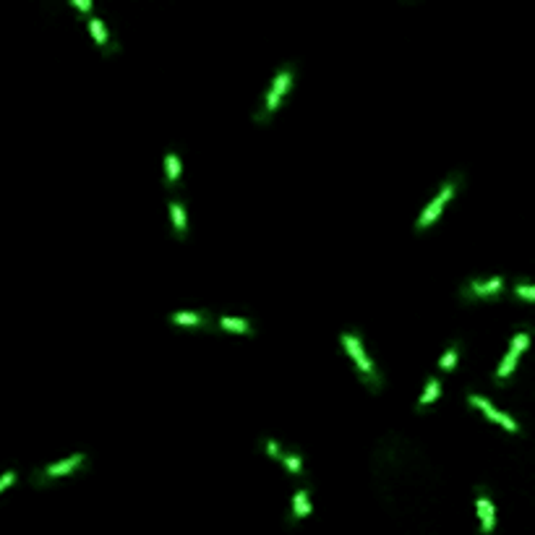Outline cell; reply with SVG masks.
Listing matches in <instances>:
<instances>
[{
	"label": "cell",
	"instance_id": "10",
	"mask_svg": "<svg viewBox=\"0 0 535 535\" xmlns=\"http://www.w3.org/2000/svg\"><path fill=\"white\" fill-rule=\"evenodd\" d=\"M170 212H173L175 235H178V238H186V227H188V222H186V206L180 202H170Z\"/></svg>",
	"mask_w": 535,
	"mask_h": 535
},
{
	"label": "cell",
	"instance_id": "12",
	"mask_svg": "<svg viewBox=\"0 0 535 535\" xmlns=\"http://www.w3.org/2000/svg\"><path fill=\"white\" fill-rule=\"evenodd\" d=\"M220 327H222V329H230V332H240V334H251V332H253L251 321L235 319V316H222V319H220Z\"/></svg>",
	"mask_w": 535,
	"mask_h": 535
},
{
	"label": "cell",
	"instance_id": "9",
	"mask_svg": "<svg viewBox=\"0 0 535 535\" xmlns=\"http://www.w3.org/2000/svg\"><path fill=\"white\" fill-rule=\"evenodd\" d=\"M309 514H311V496L306 488H300L295 494V499H293V523L309 517Z\"/></svg>",
	"mask_w": 535,
	"mask_h": 535
},
{
	"label": "cell",
	"instance_id": "14",
	"mask_svg": "<svg viewBox=\"0 0 535 535\" xmlns=\"http://www.w3.org/2000/svg\"><path fill=\"white\" fill-rule=\"evenodd\" d=\"M165 167H167V186H175L178 178H180V159H178L175 152H167Z\"/></svg>",
	"mask_w": 535,
	"mask_h": 535
},
{
	"label": "cell",
	"instance_id": "1",
	"mask_svg": "<svg viewBox=\"0 0 535 535\" xmlns=\"http://www.w3.org/2000/svg\"><path fill=\"white\" fill-rule=\"evenodd\" d=\"M293 79H295V66H293V63H287L285 68L274 76L269 92H266V97H264V110L256 115V120H266L274 110H277V107L282 105V99H285V95L290 92V86H293Z\"/></svg>",
	"mask_w": 535,
	"mask_h": 535
},
{
	"label": "cell",
	"instance_id": "8",
	"mask_svg": "<svg viewBox=\"0 0 535 535\" xmlns=\"http://www.w3.org/2000/svg\"><path fill=\"white\" fill-rule=\"evenodd\" d=\"M170 321L173 324H183V327H204L209 321V316L199 313V311H178V313H170Z\"/></svg>",
	"mask_w": 535,
	"mask_h": 535
},
{
	"label": "cell",
	"instance_id": "16",
	"mask_svg": "<svg viewBox=\"0 0 535 535\" xmlns=\"http://www.w3.org/2000/svg\"><path fill=\"white\" fill-rule=\"evenodd\" d=\"M280 463L285 465L287 470L293 473V476H300L303 473V457L295 452H282V457H280Z\"/></svg>",
	"mask_w": 535,
	"mask_h": 535
},
{
	"label": "cell",
	"instance_id": "17",
	"mask_svg": "<svg viewBox=\"0 0 535 535\" xmlns=\"http://www.w3.org/2000/svg\"><path fill=\"white\" fill-rule=\"evenodd\" d=\"M457 356H460V347L457 345H452L444 356H441V360H439V369L441 371H452L454 366H457Z\"/></svg>",
	"mask_w": 535,
	"mask_h": 535
},
{
	"label": "cell",
	"instance_id": "4",
	"mask_svg": "<svg viewBox=\"0 0 535 535\" xmlns=\"http://www.w3.org/2000/svg\"><path fill=\"white\" fill-rule=\"evenodd\" d=\"M467 402L473 405V407H478V410H480L486 418H491L494 423H499V426H504L507 431H512V434H517V431H520V423H517L514 418H509L507 413L496 410V407L488 402V400H483L480 394H467Z\"/></svg>",
	"mask_w": 535,
	"mask_h": 535
},
{
	"label": "cell",
	"instance_id": "11",
	"mask_svg": "<svg viewBox=\"0 0 535 535\" xmlns=\"http://www.w3.org/2000/svg\"><path fill=\"white\" fill-rule=\"evenodd\" d=\"M517 360H520V356H514V353H507V356H504V360H501L499 369H496V381H499V384H504V381L514 373V369H517Z\"/></svg>",
	"mask_w": 535,
	"mask_h": 535
},
{
	"label": "cell",
	"instance_id": "19",
	"mask_svg": "<svg viewBox=\"0 0 535 535\" xmlns=\"http://www.w3.org/2000/svg\"><path fill=\"white\" fill-rule=\"evenodd\" d=\"M514 295L533 303V300H535V287L533 285H514Z\"/></svg>",
	"mask_w": 535,
	"mask_h": 535
},
{
	"label": "cell",
	"instance_id": "21",
	"mask_svg": "<svg viewBox=\"0 0 535 535\" xmlns=\"http://www.w3.org/2000/svg\"><path fill=\"white\" fill-rule=\"evenodd\" d=\"M266 452L272 454L274 460H280V457H282V452H280V447H277V441L274 439H266Z\"/></svg>",
	"mask_w": 535,
	"mask_h": 535
},
{
	"label": "cell",
	"instance_id": "3",
	"mask_svg": "<svg viewBox=\"0 0 535 535\" xmlns=\"http://www.w3.org/2000/svg\"><path fill=\"white\" fill-rule=\"evenodd\" d=\"M457 183H460V175L457 178H452V180H447L444 186H441V191L434 196V202H428V206L420 212V217H418V230H426L436 217L441 214V209L447 206V202L452 199L454 196V191H457Z\"/></svg>",
	"mask_w": 535,
	"mask_h": 535
},
{
	"label": "cell",
	"instance_id": "20",
	"mask_svg": "<svg viewBox=\"0 0 535 535\" xmlns=\"http://www.w3.org/2000/svg\"><path fill=\"white\" fill-rule=\"evenodd\" d=\"M13 483H16V473H13V470H8V473L0 476V491H6V488L13 486Z\"/></svg>",
	"mask_w": 535,
	"mask_h": 535
},
{
	"label": "cell",
	"instance_id": "15",
	"mask_svg": "<svg viewBox=\"0 0 535 535\" xmlns=\"http://www.w3.org/2000/svg\"><path fill=\"white\" fill-rule=\"evenodd\" d=\"M89 32H92V37H95V42L99 45V48H107V42H110V37H107L105 32V24H102V19H89Z\"/></svg>",
	"mask_w": 535,
	"mask_h": 535
},
{
	"label": "cell",
	"instance_id": "2",
	"mask_svg": "<svg viewBox=\"0 0 535 535\" xmlns=\"http://www.w3.org/2000/svg\"><path fill=\"white\" fill-rule=\"evenodd\" d=\"M342 345H345L347 350V356L356 360V366L360 369V373H363V379L371 381V387H379L381 384V376H379V371H376V366L371 363V358L366 356V350H363V345H360V340H358V334L353 332H345L342 334Z\"/></svg>",
	"mask_w": 535,
	"mask_h": 535
},
{
	"label": "cell",
	"instance_id": "13",
	"mask_svg": "<svg viewBox=\"0 0 535 535\" xmlns=\"http://www.w3.org/2000/svg\"><path fill=\"white\" fill-rule=\"evenodd\" d=\"M439 394H441V381L434 376V379L426 384V389H423V394H420L418 405H420V407H426V405L436 402V400H439Z\"/></svg>",
	"mask_w": 535,
	"mask_h": 535
},
{
	"label": "cell",
	"instance_id": "22",
	"mask_svg": "<svg viewBox=\"0 0 535 535\" xmlns=\"http://www.w3.org/2000/svg\"><path fill=\"white\" fill-rule=\"evenodd\" d=\"M71 6L73 8H79V11H89V8H92L89 0H71Z\"/></svg>",
	"mask_w": 535,
	"mask_h": 535
},
{
	"label": "cell",
	"instance_id": "7",
	"mask_svg": "<svg viewBox=\"0 0 535 535\" xmlns=\"http://www.w3.org/2000/svg\"><path fill=\"white\" fill-rule=\"evenodd\" d=\"M478 520H480V530L483 535H491L494 533V527H496V507H494V501L486 496V491H480L478 494Z\"/></svg>",
	"mask_w": 535,
	"mask_h": 535
},
{
	"label": "cell",
	"instance_id": "18",
	"mask_svg": "<svg viewBox=\"0 0 535 535\" xmlns=\"http://www.w3.org/2000/svg\"><path fill=\"white\" fill-rule=\"evenodd\" d=\"M527 342H530V332H517L514 337H512V345H509V353H514V356H520L525 347H527Z\"/></svg>",
	"mask_w": 535,
	"mask_h": 535
},
{
	"label": "cell",
	"instance_id": "6",
	"mask_svg": "<svg viewBox=\"0 0 535 535\" xmlns=\"http://www.w3.org/2000/svg\"><path fill=\"white\" fill-rule=\"evenodd\" d=\"M504 290V277H491V280H470L465 285V298H496Z\"/></svg>",
	"mask_w": 535,
	"mask_h": 535
},
{
	"label": "cell",
	"instance_id": "5",
	"mask_svg": "<svg viewBox=\"0 0 535 535\" xmlns=\"http://www.w3.org/2000/svg\"><path fill=\"white\" fill-rule=\"evenodd\" d=\"M84 460H86V454H73V457H66V460H60V463L55 465H50V467H45V470H39L37 473V483H48V480H52V478H63V476H68V473H73V470H79L84 465Z\"/></svg>",
	"mask_w": 535,
	"mask_h": 535
}]
</instances>
